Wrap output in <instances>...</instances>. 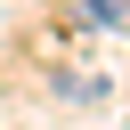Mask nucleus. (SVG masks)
Wrapping results in <instances>:
<instances>
[{
    "mask_svg": "<svg viewBox=\"0 0 130 130\" xmlns=\"http://www.w3.org/2000/svg\"><path fill=\"white\" fill-rule=\"evenodd\" d=\"M57 98H65V106H98L106 81H98V73H57Z\"/></svg>",
    "mask_w": 130,
    "mask_h": 130,
    "instance_id": "f03ea898",
    "label": "nucleus"
},
{
    "mask_svg": "<svg viewBox=\"0 0 130 130\" xmlns=\"http://www.w3.org/2000/svg\"><path fill=\"white\" fill-rule=\"evenodd\" d=\"M73 16H81V24H98V32H122V24H130V0H81Z\"/></svg>",
    "mask_w": 130,
    "mask_h": 130,
    "instance_id": "f257e3e1",
    "label": "nucleus"
}]
</instances>
